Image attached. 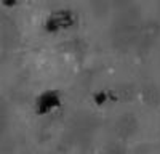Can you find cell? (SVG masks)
Instances as JSON below:
<instances>
[{
    "mask_svg": "<svg viewBox=\"0 0 160 154\" xmlns=\"http://www.w3.org/2000/svg\"><path fill=\"white\" fill-rule=\"evenodd\" d=\"M130 124H136L133 119H130V116H123V117L117 122V133H118V136H122V138H128L130 135L135 133L136 125L130 127Z\"/></svg>",
    "mask_w": 160,
    "mask_h": 154,
    "instance_id": "1",
    "label": "cell"
},
{
    "mask_svg": "<svg viewBox=\"0 0 160 154\" xmlns=\"http://www.w3.org/2000/svg\"><path fill=\"white\" fill-rule=\"evenodd\" d=\"M108 154H125V149L122 146H118V145H112L108 151Z\"/></svg>",
    "mask_w": 160,
    "mask_h": 154,
    "instance_id": "2",
    "label": "cell"
}]
</instances>
